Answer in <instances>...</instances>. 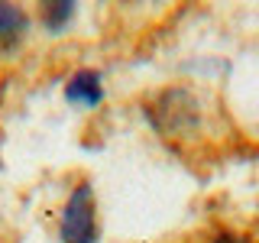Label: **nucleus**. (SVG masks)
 Returning <instances> with one entry per match:
<instances>
[{
  "label": "nucleus",
  "mask_w": 259,
  "mask_h": 243,
  "mask_svg": "<svg viewBox=\"0 0 259 243\" xmlns=\"http://www.w3.org/2000/svg\"><path fill=\"white\" fill-rule=\"evenodd\" d=\"M146 117L162 136H188V130L198 127V101L185 88H168L156 97V104L146 107Z\"/></svg>",
  "instance_id": "obj_1"
},
{
  "label": "nucleus",
  "mask_w": 259,
  "mask_h": 243,
  "mask_svg": "<svg viewBox=\"0 0 259 243\" xmlns=\"http://www.w3.org/2000/svg\"><path fill=\"white\" fill-rule=\"evenodd\" d=\"M59 237L62 243H97V211H94V191L88 182L75 185V191L65 198Z\"/></svg>",
  "instance_id": "obj_2"
},
{
  "label": "nucleus",
  "mask_w": 259,
  "mask_h": 243,
  "mask_svg": "<svg viewBox=\"0 0 259 243\" xmlns=\"http://www.w3.org/2000/svg\"><path fill=\"white\" fill-rule=\"evenodd\" d=\"M65 101L75 104V107H97L104 101V81H101V71L94 68H81L68 78L65 85Z\"/></svg>",
  "instance_id": "obj_3"
},
{
  "label": "nucleus",
  "mask_w": 259,
  "mask_h": 243,
  "mask_svg": "<svg viewBox=\"0 0 259 243\" xmlns=\"http://www.w3.org/2000/svg\"><path fill=\"white\" fill-rule=\"evenodd\" d=\"M26 23H29L26 13H23L16 4H0V46L20 39L23 29H26Z\"/></svg>",
  "instance_id": "obj_4"
},
{
  "label": "nucleus",
  "mask_w": 259,
  "mask_h": 243,
  "mask_svg": "<svg viewBox=\"0 0 259 243\" xmlns=\"http://www.w3.org/2000/svg\"><path fill=\"white\" fill-rule=\"evenodd\" d=\"M39 16H42V26L49 32H62L75 16V4L71 0H49V4H42Z\"/></svg>",
  "instance_id": "obj_5"
},
{
  "label": "nucleus",
  "mask_w": 259,
  "mask_h": 243,
  "mask_svg": "<svg viewBox=\"0 0 259 243\" xmlns=\"http://www.w3.org/2000/svg\"><path fill=\"white\" fill-rule=\"evenodd\" d=\"M210 243H246V240L237 237V233H221V237H214Z\"/></svg>",
  "instance_id": "obj_6"
}]
</instances>
